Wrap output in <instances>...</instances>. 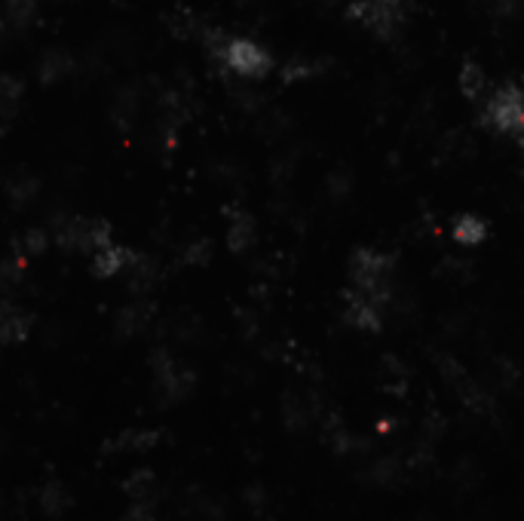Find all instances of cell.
I'll return each instance as SVG.
<instances>
[{
    "instance_id": "obj_27",
    "label": "cell",
    "mask_w": 524,
    "mask_h": 521,
    "mask_svg": "<svg viewBox=\"0 0 524 521\" xmlns=\"http://www.w3.org/2000/svg\"><path fill=\"white\" fill-rule=\"evenodd\" d=\"M212 261V240H194L181 249V264L187 267H206Z\"/></svg>"
},
{
    "instance_id": "obj_28",
    "label": "cell",
    "mask_w": 524,
    "mask_h": 521,
    "mask_svg": "<svg viewBox=\"0 0 524 521\" xmlns=\"http://www.w3.org/2000/svg\"><path fill=\"white\" fill-rule=\"evenodd\" d=\"M157 500H129L123 521H157Z\"/></svg>"
},
{
    "instance_id": "obj_15",
    "label": "cell",
    "mask_w": 524,
    "mask_h": 521,
    "mask_svg": "<svg viewBox=\"0 0 524 521\" xmlns=\"http://www.w3.org/2000/svg\"><path fill=\"white\" fill-rule=\"evenodd\" d=\"M457 86L463 92V99H469L472 105L475 102H485L488 99V71L475 62V59H466L460 74H457Z\"/></svg>"
},
{
    "instance_id": "obj_20",
    "label": "cell",
    "mask_w": 524,
    "mask_h": 521,
    "mask_svg": "<svg viewBox=\"0 0 524 521\" xmlns=\"http://www.w3.org/2000/svg\"><path fill=\"white\" fill-rule=\"evenodd\" d=\"M282 420L289 430H304L313 420V408H310V399H304L301 393H289L282 399Z\"/></svg>"
},
{
    "instance_id": "obj_22",
    "label": "cell",
    "mask_w": 524,
    "mask_h": 521,
    "mask_svg": "<svg viewBox=\"0 0 524 521\" xmlns=\"http://www.w3.org/2000/svg\"><path fill=\"white\" fill-rule=\"evenodd\" d=\"M325 68V62L319 59H310V56H295L282 65V80L285 83H304V80H313L319 77V71Z\"/></svg>"
},
{
    "instance_id": "obj_12",
    "label": "cell",
    "mask_w": 524,
    "mask_h": 521,
    "mask_svg": "<svg viewBox=\"0 0 524 521\" xmlns=\"http://www.w3.org/2000/svg\"><path fill=\"white\" fill-rule=\"evenodd\" d=\"M132 261H135L132 249L111 243V246H105V249H99L92 255V270H95V276H102V279H114V276H126Z\"/></svg>"
},
{
    "instance_id": "obj_13",
    "label": "cell",
    "mask_w": 524,
    "mask_h": 521,
    "mask_svg": "<svg viewBox=\"0 0 524 521\" xmlns=\"http://www.w3.org/2000/svg\"><path fill=\"white\" fill-rule=\"evenodd\" d=\"M71 506H74V494L68 491L65 482L50 479V482H43V485L37 488V509H40L46 518H62Z\"/></svg>"
},
{
    "instance_id": "obj_25",
    "label": "cell",
    "mask_w": 524,
    "mask_h": 521,
    "mask_svg": "<svg viewBox=\"0 0 524 521\" xmlns=\"http://www.w3.org/2000/svg\"><path fill=\"white\" fill-rule=\"evenodd\" d=\"M22 270H25V258L22 255H13L7 261H0V298H7L10 292L19 289Z\"/></svg>"
},
{
    "instance_id": "obj_21",
    "label": "cell",
    "mask_w": 524,
    "mask_h": 521,
    "mask_svg": "<svg viewBox=\"0 0 524 521\" xmlns=\"http://www.w3.org/2000/svg\"><path fill=\"white\" fill-rule=\"evenodd\" d=\"M40 194V181L34 175H16L10 184H7V200L13 209H25L37 200Z\"/></svg>"
},
{
    "instance_id": "obj_7",
    "label": "cell",
    "mask_w": 524,
    "mask_h": 521,
    "mask_svg": "<svg viewBox=\"0 0 524 521\" xmlns=\"http://www.w3.org/2000/svg\"><path fill=\"white\" fill-rule=\"evenodd\" d=\"M384 310H387V304H380L356 289L344 292V319H347V325H353L359 331H380V325H384Z\"/></svg>"
},
{
    "instance_id": "obj_31",
    "label": "cell",
    "mask_w": 524,
    "mask_h": 521,
    "mask_svg": "<svg viewBox=\"0 0 524 521\" xmlns=\"http://www.w3.org/2000/svg\"><path fill=\"white\" fill-rule=\"evenodd\" d=\"M319 7H335V4H341V0H316Z\"/></svg>"
},
{
    "instance_id": "obj_9",
    "label": "cell",
    "mask_w": 524,
    "mask_h": 521,
    "mask_svg": "<svg viewBox=\"0 0 524 521\" xmlns=\"http://www.w3.org/2000/svg\"><path fill=\"white\" fill-rule=\"evenodd\" d=\"M34 328V316L13 301L0 298V347H13L22 344Z\"/></svg>"
},
{
    "instance_id": "obj_10",
    "label": "cell",
    "mask_w": 524,
    "mask_h": 521,
    "mask_svg": "<svg viewBox=\"0 0 524 521\" xmlns=\"http://www.w3.org/2000/svg\"><path fill=\"white\" fill-rule=\"evenodd\" d=\"M160 442V430H123L117 436H111L105 445H102V454L105 457H135V454H148L154 451Z\"/></svg>"
},
{
    "instance_id": "obj_29",
    "label": "cell",
    "mask_w": 524,
    "mask_h": 521,
    "mask_svg": "<svg viewBox=\"0 0 524 521\" xmlns=\"http://www.w3.org/2000/svg\"><path fill=\"white\" fill-rule=\"evenodd\" d=\"M488 4L497 16L509 19V16H518V10L524 7V0H488Z\"/></svg>"
},
{
    "instance_id": "obj_11",
    "label": "cell",
    "mask_w": 524,
    "mask_h": 521,
    "mask_svg": "<svg viewBox=\"0 0 524 521\" xmlns=\"http://www.w3.org/2000/svg\"><path fill=\"white\" fill-rule=\"evenodd\" d=\"M151 319H154V304L145 301V295H138L135 301H129L126 307H120V313H117V335L120 338L145 335Z\"/></svg>"
},
{
    "instance_id": "obj_3",
    "label": "cell",
    "mask_w": 524,
    "mask_h": 521,
    "mask_svg": "<svg viewBox=\"0 0 524 521\" xmlns=\"http://www.w3.org/2000/svg\"><path fill=\"white\" fill-rule=\"evenodd\" d=\"M411 13V0H353L347 4V19L377 40H393L402 34Z\"/></svg>"
},
{
    "instance_id": "obj_24",
    "label": "cell",
    "mask_w": 524,
    "mask_h": 521,
    "mask_svg": "<svg viewBox=\"0 0 524 521\" xmlns=\"http://www.w3.org/2000/svg\"><path fill=\"white\" fill-rule=\"evenodd\" d=\"M22 92H25V86L16 77H10V74L0 77V120H10L16 114V108L22 102Z\"/></svg>"
},
{
    "instance_id": "obj_18",
    "label": "cell",
    "mask_w": 524,
    "mask_h": 521,
    "mask_svg": "<svg viewBox=\"0 0 524 521\" xmlns=\"http://www.w3.org/2000/svg\"><path fill=\"white\" fill-rule=\"evenodd\" d=\"M71 71H74V59H71V53H65V50L43 53V59H40V65H37V74H40L43 83H59V80L71 77Z\"/></svg>"
},
{
    "instance_id": "obj_8",
    "label": "cell",
    "mask_w": 524,
    "mask_h": 521,
    "mask_svg": "<svg viewBox=\"0 0 524 521\" xmlns=\"http://www.w3.org/2000/svg\"><path fill=\"white\" fill-rule=\"evenodd\" d=\"M224 240H227V249L233 255L249 252L258 243V221H255V215L246 212V209H230L227 212V233H224Z\"/></svg>"
},
{
    "instance_id": "obj_33",
    "label": "cell",
    "mask_w": 524,
    "mask_h": 521,
    "mask_svg": "<svg viewBox=\"0 0 524 521\" xmlns=\"http://www.w3.org/2000/svg\"><path fill=\"white\" fill-rule=\"evenodd\" d=\"M7 22H0V43H4V37H7V28H4Z\"/></svg>"
},
{
    "instance_id": "obj_30",
    "label": "cell",
    "mask_w": 524,
    "mask_h": 521,
    "mask_svg": "<svg viewBox=\"0 0 524 521\" xmlns=\"http://www.w3.org/2000/svg\"><path fill=\"white\" fill-rule=\"evenodd\" d=\"M7 448H10V436H7V430H4V426H0V457L7 454Z\"/></svg>"
},
{
    "instance_id": "obj_16",
    "label": "cell",
    "mask_w": 524,
    "mask_h": 521,
    "mask_svg": "<svg viewBox=\"0 0 524 521\" xmlns=\"http://www.w3.org/2000/svg\"><path fill=\"white\" fill-rule=\"evenodd\" d=\"M126 279H129V289H132L135 295H148V292L157 286L160 270H157L154 258H148V255H135L132 267L126 270Z\"/></svg>"
},
{
    "instance_id": "obj_5",
    "label": "cell",
    "mask_w": 524,
    "mask_h": 521,
    "mask_svg": "<svg viewBox=\"0 0 524 521\" xmlns=\"http://www.w3.org/2000/svg\"><path fill=\"white\" fill-rule=\"evenodd\" d=\"M482 123L500 135H518L524 129V77L506 80L482 102Z\"/></svg>"
},
{
    "instance_id": "obj_14",
    "label": "cell",
    "mask_w": 524,
    "mask_h": 521,
    "mask_svg": "<svg viewBox=\"0 0 524 521\" xmlns=\"http://www.w3.org/2000/svg\"><path fill=\"white\" fill-rule=\"evenodd\" d=\"M451 240L463 249H475L488 240V221L475 212H463L451 221Z\"/></svg>"
},
{
    "instance_id": "obj_17",
    "label": "cell",
    "mask_w": 524,
    "mask_h": 521,
    "mask_svg": "<svg viewBox=\"0 0 524 521\" xmlns=\"http://www.w3.org/2000/svg\"><path fill=\"white\" fill-rule=\"evenodd\" d=\"M138 111H141V96L135 86H126L123 92H117L114 99V108H111V120L117 123V129L129 132L132 123L138 120Z\"/></svg>"
},
{
    "instance_id": "obj_2",
    "label": "cell",
    "mask_w": 524,
    "mask_h": 521,
    "mask_svg": "<svg viewBox=\"0 0 524 521\" xmlns=\"http://www.w3.org/2000/svg\"><path fill=\"white\" fill-rule=\"evenodd\" d=\"M393 273H396V258L390 252H380V249H356L350 258V279H353V289L380 301V304H390L393 301Z\"/></svg>"
},
{
    "instance_id": "obj_26",
    "label": "cell",
    "mask_w": 524,
    "mask_h": 521,
    "mask_svg": "<svg viewBox=\"0 0 524 521\" xmlns=\"http://www.w3.org/2000/svg\"><path fill=\"white\" fill-rule=\"evenodd\" d=\"M46 246H50V233L40 230V227H31V230H25V236L19 240V255L22 258H37V255L46 252Z\"/></svg>"
},
{
    "instance_id": "obj_34",
    "label": "cell",
    "mask_w": 524,
    "mask_h": 521,
    "mask_svg": "<svg viewBox=\"0 0 524 521\" xmlns=\"http://www.w3.org/2000/svg\"><path fill=\"white\" fill-rule=\"evenodd\" d=\"M157 521H160V518H157Z\"/></svg>"
},
{
    "instance_id": "obj_4",
    "label": "cell",
    "mask_w": 524,
    "mask_h": 521,
    "mask_svg": "<svg viewBox=\"0 0 524 521\" xmlns=\"http://www.w3.org/2000/svg\"><path fill=\"white\" fill-rule=\"evenodd\" d=\"M151 374H154V396L163 408L184 402L197 387V374L187 362H181L166 347H157L151 353Z\"/></svg>"
},
{
    "instance_id": "obj_1",
    "label": "cell",
    "mask_w": 524,
    "mask_h": 521,
    "mask_svg": "<svg viewBox=\"0 0 524 521\" xmlns=\"http://www.w3.org/2000/svg\"><path fill=\"white\" fill-rule=\"evenodd\" d=\"M206 50L227 74H236L243 80H261L273 71L270 50L252 37H224V31L215 28L206 40Z\"/></svg>"
},
{
    "instance_id": "obj_6",
    "label": "cell",
    "mask_w": 524,
    "mask_h": 521,
    "mask_svg": "<svg viewBox=\"0 0 524 521\" xmlns=\"http://www.w3.org/2000/svg\"><path fill=\"white\" fill-rule=\"evenodd\" d=\"M56 243L68 252H86V255H95L99 249L111 246L114 236H111V224L108 221H99V218H56Z\"/></svg>"
},
{
    "instance_id": "obj_19",
    "label": "cell",
    "mask_w": 524,
    "mask_h": 521,
    "mask_svg": "<svg viewBox=\"0 0 524 521\" xmlns=\"http://www.w3.org/2000/svg\"><path fill=\"white\" fill-rule=\"evenodd\" d=\"M157 476L151 469H135L123 482V494L126 500H157Z\"/></svg>"
},
{
    "instance_id": "obj_23",
    "label": "cell",
    "mask_w": 524,
    "mask_h": 521,
    "mask_svg": "<svg viewBox=\"0 0 524 521\" xmlns=\"http://www.w3.org/2000/svg\"><path fill=\"white\" fill-rule=\"evenodd\" d=\"M40 13V0H4V19L13 28H28Z\"/></svg>"
},
{
    "instance_id": "obj_32",
    "label": "cell",
    "mask_w": 524,
    "mask_h": 521,
    "mask_svg": "<svg viewBox=\"0 0 524 521\" xmlns=\"http://www.w3.org/2000/svg\"><path fill=\"white\" fill-rule=\"evenodd\" d=\"M518 148H521V154H524V129L518 132Z\"/></svg>"
}]
</instances>
